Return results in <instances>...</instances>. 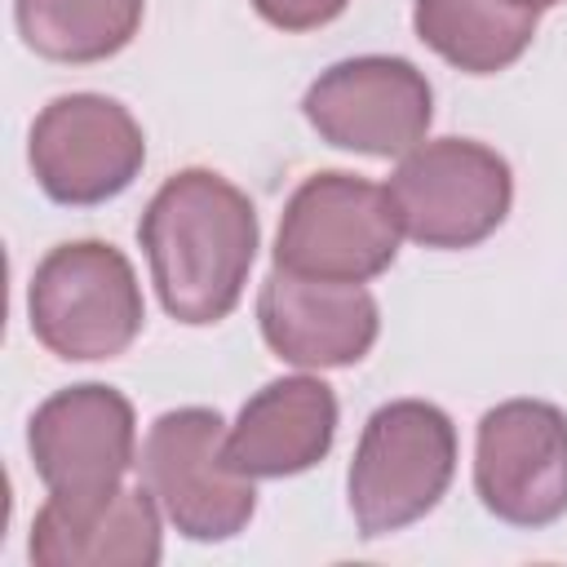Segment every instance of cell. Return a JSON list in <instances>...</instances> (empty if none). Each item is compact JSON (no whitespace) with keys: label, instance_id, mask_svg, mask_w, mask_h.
I'll use <instances>...</instances> for the list:
<instances>
[{"label":"cell","instance_id":"cell-1","mask_svg":"<svg viewBox=\"0 0 567 567\" xmlns=\"http://www.w3.org/2000/svg\"><path fill=\"white\" fill-rule=\"evenodd\" d=\"M137 244L168 319L208 328L239 306L261 226L235 182L213 168H182L151 195Z\"/></svg>","mask_w":567,"mask_h":567},{"label":"cell","instance_id":"cell-2","mask_svg":"<svg viewBox=\"0 0 567 567\" xmlns=\"http://www.w3.org/2000/svg\"><path fill=\"white\" fill-rule=\"evenodd\" d=\"M456 425L425 399L381 403L354 447L346 496L363 540L390 536L425 518L452 487Z\"/></svg>","mask_w":567,"mask_h":567},{"label":"cell","instance_id":"cell-3","mask_svg":"<svg viewBox=\"0 0 567 567\" xmlns=\"http://www.w3.org/2000/svg\"><path fill=\"white\" fill-rule=\"evenodd\" d=\"M27 315L35 341L66 363H97L124 354L142 323L146 301L133 261L102 239H71L40 257Z\"/></svg>","mask_w":567,"mask_h":567},{"label":"cell","instance_id":"cell-4","mask_svg":"<svg viewBox=\"0 0 567 567\" xmlns=\"http://www.w3.org/2000/svg\"><path fill=\"white\" fill-rule=\"evenodd\" d=\"M399 213L385 186L328 168L306 177L279 217L275 266L306 279L368 284L399 257Z\"/></svg>","mask_w":567,"mask_h":567},{"label":"cell","instance_id":"cell-5","mask_svg":"<svg viewBox=\"0 0 567 567\" xmlns=\"http://www.w3.org/2000/svg\"><path fill=\"white\" fill-rule=\"evenodd\" d=\"M385 190L412 244L452 252L483 244L509 217L514 173L474 137H434L399 155Z\"/></svg>","mask_w":567,"mask_h":567},{"label":"cell","instance_id":"cell-6","mask_svg":"<svg viewBox=\"0 0 567 567\" xmlns=\"http://www.w3.org/2000/svg\"><path fill=\"white\" fill-rule=\"evenodd\" d=\"M142 483L186 540H230L257 514L252 478L226 461V421L213 408H173L151 421Z\"/></svg>","mask_w":567,"mask_h":567},{"label":"cell","instance_id":"cell-7","mask_svg":"<svg viewBox=\"0 0 567 567\" xmlns=\"http://www.w3.org/2000/svg\"><path fill=\"white\" fill-rule=\"evenodd\" d=\"M27 164L53 204L93 208L137 182L146 137L124 102L102 93H62L35 115Z\"/></svg>","mask_w":567,"mask_h":567},{"label":"cell","instance_id":"cell-8","mask_svg":"<svg viewBox=\"0 0 567 567\" xmlns=\"http://www.w3.org/2000/svg\"><path fill=\"white\" fill-rule=\"evenodd\" d=\"M27 452L44 492L62 505H93L124 487L137 465V416L133 403L102 381H80L49 394L31 425Z\"/></svg>","mask_w":567,"mask_h":567},{"label":"cell","instance_id":"cell-9","mask_svg":"<svg viewBox=\"0 0 567 567\" xmlns=\"http://www.w3.org/2000/svg\"><path fill=\"white\" fill-rule=\"evenodd\" d=\"M301 115L337 151L394 159L425 142L434 89L408 58L363 53L319 71L301 97Z\"/></svg>","mask_w":567,"mask_h":567},{"label":"cell","instance_id":"cell-10","mask_svg":"<svg viewBox=\"0 0 567 567\" xmlns=\"http://www.w3.org/2000/svg\"><path fill=\"white\" fill-rule=\"evenodd\" d=\"M474 492L509 527H549L567 514V416L545 399L483 412L474 434Z\"/></svg>","mask_w":567,"mask_h":567},{"label":"cell","instance_id":"cell-11","mask_svg":"<svg viewBox=\"0 0 567 567\" xmlns=\"http://www.w3.org/2000/svg\"><path fill=\"white\" fill-rule=\"evenodd\" d=\"M266 346L292 368H350L381 332V306L363 284L306 279L270 266L257 292Z\"/></svg>","mask_w":567,"mask_h":567},{"label":"cell","instance_id":"cell-12","mask_svg":"<svg viewBox=\"0 0 567 567\" xmlns=\"http://www.w3.org/2000/svg\"><path fill=\"white\" fill-rule=\"evenodd\" d=\"M337 439V394L319 377L261 385L226 430V461L244 478H292L315 470Z\"/></svg>","mask_w":567,"mask_h":567},{"label":"cell","instance_id":"cell-13","mask_svg":"<svg viewBox=\"0 0 567 567\" xmlns=\"http://www.w3.org/2000/svg\"><path fill=\"white\" fill-rule=\"evenodd\" d=\"M35 567H151L164 554L159 501L151 487H120L93 505L44 501L31 518Z\"/></svg>","mask_w":567,"mask_h":567},{"label":"cell","instance_id":"cell-14","mask_svg":"<svg viewBox=\"0 0 567 567\" xmlns=\"http://www.w3.org/2000/svg\"><path fill=\"white\" fill-rule=\"evenodd\" d=\"M412 31L456 71L496 75L536 40V9L514 0H416Z\"/></svg>","mask_w":567,"mask_h":567},{"label":"cell","instance_id":"cell-15","mask_svg":"<svg viewBox=\"0 0 567 567\" xmlns=\"http://www.w3.org/2000/svg\"><path fill=\"white\" fill-rule=\"evenodd\" d=\"M146 0H13L18 35L49 62H106L137 35Z\"/></svg>","mask_w":567,"mask_h":567},{"label":"cell","instance_id":"cell-16","mask_svg":"<svg viewBox=\"0 0 567 567\" xmlns=\"http://www.w3.org/2000/svg\"><path fill=\"white\" fill-rule=\"evenodd\" d=\"M350 0H252V9L279 31H315L346 13Z\"/></svg>","mask_w":567,"mask_h":567},{"label":"cell","instance_id":"cell-17","mask_svg":"<svg viewBox=\"0 0 567 567\" xmlns=\"http://www.w3.org/2000/svg\"><path fill=\"white\" fill-rule=\"evenodd\" d=\"M514 4H523V9H536V13H540V9H554V4H563V0H514Z\"/></svg>","mask_w":567,"mask_h":567}]
</instances>
